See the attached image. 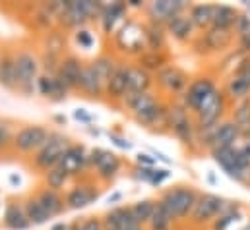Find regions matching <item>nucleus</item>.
Masks as SVG:
<instances>
[{
  "label": "nucleus",
  "instance_id": "1",
  "mask_svg": "<svg viewBox=\"0 0 250 230\" xmlns=\"http://www.w3.org/2000/svg\"><path fill=\"white\" fill-rule=\"evenodd\" d=\"M196 201H198L196 190L181 186V188H173L165 192L163 197L159 199V205L167 211V215L173 221H181V219H187L188 215H192Z\"/></svg>",
  "mask_w": 250,
  "mask_h": 230
},
{
  "label": "nucleus",
  "instance_id": "47",
  "mask_svg": "<svg viewBox=\"0 0 250 230\" xmlns=\"http://www.w3.org/2000/svg\"><path fill=\"white\" fill-rule=\"evenodd\" d=\"M155 157H149V155H146V153H140L138 155V163L142 165V167H149V169H153V165H155Z\"/></svg>",
  "mask_w": 250,
  "mask_h": 230
},
{
  "label": "nucleus",
  "instance_id": "19",
  "mask_svg": "<svg viewBox=\"0 0 250 230\" xmlns=\"http://www.w3.org/2000/svg\"><path fill=\"white\" fill-rule=\"evenodd\" d=\"M87 161H89V157L85 155V151H83L82 145H70L57 167H61L68 176H74V174H80L83 171V167H85Z\"/></svg>",
  "mask_w": 250,
  "mask_h": 230
},
{
  "label": "nucleus",
  "instance_id": "28",
  "mask_svg": "<svg viewBox=\"0 0 250 230\" xmlns=\"http://www.w3.org/2000/svg\"><path fill=\"white\" fill-rule=\"evenodd\" d=\"M125 101H126V105H128V109L134 113V116L142 115V113H146V111H149V109H153V107L159 105L157 99H155L149 91L138 93V95H132V97H126Z\"/></svg>",
  "mask_w": 250,
  "mask_h": 230
},
{
  "label": "nucleus",
  "instance_id": "50",
  "mask_svg": "<svg viewBox=\"0 0 250 230\" xmlns=\"http://www.w3.org/2000/svg\"><path fill=\"white\" fill-rule=\"evenodd\" d=\"M111 141H113L115 145L123 147V149H130V141H128V139H123V137H117L115 134H111Z\"/></svg>",
  "mask_w": 250,
  "mask_h": 230
},
{
  "label": "nucleus",
  "instance_id": "53",
  "mask_svg": "<svg viewBox=\"0 0 250 230\" xmlns=\"http://www.w3.org/2000/svg\"><path fill=\"white\" fill-rule=\"evenodd\" d=\"M121 197H123V193H121V192H117V193H113V195H109V199H107V201H109V203H115V201H119Z\"/></svg>",
  "mask_w": 250,
  "mask_h": 230
},
{
  "label": "nucleus",
  "instance_id": "38",
  "mask_svg": "<svg viewBox=\"0 0 250 230\" xmlns=\"http://www.w3.org/2000/svg\"><path fill=\"white\" fill-rule=\"evenodd\" d=\"M165 64H167V57L163 53L149 51V53H144L140 57V68H144L146 72H153V70H159L161 72L165 68Z\"/></svg>",
  "mask_w": 250,
  "mask_h": 230
},
{
  "label": "nucleus",
  "instance_id": "3",
  "mask_svg": "<svg viewBox=\"0 0 250 230\" xmlns=\"http://www.w3.org/2000/svg\"><path fill=\"white\" fill-rule=\"evenodd\" d=\"M167 126L173 130V134L187 147H192L194 141L198 139L196 128H194V124H192V120L188 116L185 105H171V107H167Z\"/></svg>",
  "mask_w": 250,
  "mask_h": 230
},
{
  "label": "nucleus",
  "instance_id": "22",
  "mask_svg": "<svg viewBox=\"0 0 250 230\" xmlns=\"http://www.w3.org/2000/svg\"><path fill=\"white\" fill-rule=\"evenodd\" d=\"M80 89L83 93H87L89 97H99L105 91V83L101 81V77L95 74V70L89 66H83L82 72V79H80Z\"/></svg>",
  "mask_w": 250,
  "mask_h": 230
},
{
  "label": "nucleus",
  "instance_id": "31",
  "mask_svg": "<svg viewBox=\"0 0 250 230\" xmlns=\"http://www.w3.org/2000/svg\"><path fill=\"white\" fill-rule=\"evenodd\" d=\"M167 27H169L171 35H173L175 39H179V41H187V39H190L192 29H194L192 19H190L188 16H183V14L177 16V18H173V19L167 23Z\"/></svg>",
  "mask_w": 250,
  "mask_h": 230
},
{
  "label": "nucleus",
  "instance_id": "35",
  "mask_svg": "<svg viewBox=\"0 0 250 230\" xmlns=\"http://www.w3.org/2000/svg\"><path fill=\"white\" fill-rule=\"evenodd\" d=\"M155 205H157L155 201L144 199V201L134 203V205L130 207V211H132L134 219H136L140 225H144V223H149V219H151V215H153V211H155Z\"/></svg>",
  "mask_w": 250,
  "mask_h": 230
},
{
  "label": "nucleus",
  "instance_id": "36",
  "mask_svg": "<svg viewBox=\"0 0 250 230\" xmlns=\"http://www.w3.org/2000/svg\"><path fill=\"white\" fill-rule=\"evenodd\" d=\"M25 213H27V219L31 225H45L51 219V215L43 209V205L37 199H29L25 203Z\"/></svg>",
  "mask_w": 250,
  "mask_h": 230
},
{
  "label": "nucleus",
  "instance_id": "7",
  "mask_svg": "<svg viewBox=\"0 0 250 230\" xmlns=\"http://www.w3.org/2000/svg\"><path fill=\"white\" fill-rule=\"evenodd\" d=\"M68 139L61 134H49V139L45 141V145L39 149L37 157H35V165L39 169L51 171L53 167H57L62 159V155L68 149Z\"/></svg>",
  "mask_w": 250,
  "mask_h": 230
},
{
  "label": "nucleus",
  "instance_id": "12",
  "mask_svg": "<svg viewBox=\"0 0 250 230\" xmlns=\"http://www.w3.org/2000/svg\"><path fill=\"white\" fill-rule=\"evenodd\" d=\"M227 95L237 101H247V97L250 95V58L241 62V66H237V70L233 72L231 79L227 81Z\"/></svg>",
  "mask_w": 250,
  "mask_h": 230
},
{
  "label": "nucleus",
  "instance_id": "8",
  "mask_svg": "<svg viewBox=\"0 0 250 230\" xmlns=\"http://www.w3.org/2000/svg\"><path fill=\"white\" fill-rule=\"evenodd\" d=\"M117 45L121 51L130 55H140L147 49V39H146V27L138 25L136 21H126L117 33Z\"/></svg>",
  "mask_w": 250,
  "mask_h": 230
},
{
  "label": "nucleus",
  "instance_id": "39",
  "mask_svg": "<svg viewBox=\"0 0 250 230\" xmlns=\"http://www.w3.org/2000/svg\"><path fill=\"white\" fill-rule=\"evenodd\" d=\"M91 68L95 70V74L101 77V81L107 85V81H109V77L113 76V72H115V68H117V64H115V60L109 57H101L97 58L93 64H91Z\"/></svg>",
  "mask_w": 250,
  "mask_h": 230
},
{
  "label": "nucleus",
  "instance_id": "25",
  "mask_svg": "<svg viewBox=\"0 0 250 230\" xmlns=\"http://www.w3.org/2000/svg\"><path fill=\"white\" fill-rule=\"evenodd\" d=\"M4 225L10 230H25L31 223L27 219V213H25V207L18 205V203H10L6 207V213H4Z\"/></svg>",
  "mask_w": 250,
  "mask_h": 230
},
{
  "label": "nucleus",
  "instance_id": "15",
  "mask_svg": "<svg viewBox=\"0 0 250 230\" xmlns=\"http://www.w3.org/2000/svg\"><path fill=\"white\" fill-rule=\"evenodd\" d=\"M239 139H241V134H239L235 122L233 120L221 122V124H217V128L213 132V137H211V143H209V151L225 149V147H235Z\"/></svg>",
  "mask_w": 250,
  "mask_h": 230
},
{
  "label": "nucleus",
  "instance_id": "54",
  "mask_svg": "<svg viewBox=\"0 0 250 230\" xmlns=\"http://www.w3.org/2000/svg\"><path fill=\"white\" fill-rule=\"evenodd\" d=\"M126 6H132V8H140V6H144V2H140V0H130Z\"/></svg>",
  "mask_w": 250,
  "mask_h": 230
},
{
  "label": "nucleus",
  "instance_id": "2",
  "mask_svg": "<svg viewBox=\"0 0 250 230\" xmlns=\"http://www.w3.org/2000/svg\"><path fill=\"white\" fill-rule=\"evenodd\" d=\"M213 161L223 169V172L229 178L237 180V182H249L250 176V163L243 157V153L235 147H225V149H215L211 151Z\"/></svg>",
  "mask_w": 250,
  "mask_h": 230
},
{
  "label": "nucleus",
  "instance_id": "26",
  "mask_svg": "<svg viewBox=\"0 0 250 230\" xmlns=\"http://www.w3.org/2000/svg\"><path fill=\"white\" fill-rule=\"evenodd\" d=\"M213 12H215V6L213 4H198L190 10V19H192V25L194 27H211L213 25Z\"/></svg>",
  "mask_w": 250,
  "mask_h": 230
},
{
  "label": "nucleus",
  "instance_id": "18",
  "mask_svg": "<svg viewBox=\"0 0 250 230\" xmlns=\"http://www.w3.org/2000/svg\"><path fill=\"white\" fill-rule=\"evenodd\" d=\"M157 81L169 93H181L188 87V76L183 70L175 68V66H165L157 74Z\"/></svg>",
  "mask_w": 250,
  "mask_h": 230
},
{
  "label": "nucleus",
  "instance_id": "5",
  "mask_svg": "<svg viewBox=\"0 0 250 230\" xmlns=\"http://www.w3.org/2000/svg\"><path fill=\"white\" fill-rule=\"evenodd\" d=\"M225 107H227L225 93H221L219 89H215V91H213V93L200 105V109L196 111L198 128H200V130H206V128H211V126L219 124Z\"/></svg>",
  "mask_w": 250,
  "mask_h": 230
},
{
  "label": "nucleus",
  "instance_id": "40",
  "mask_svg": "<svg viewBox=\"0 0 250 230\" xmlns=\"http://www.w3.org/2000/svg\"><path fill=\"white\" fill-rule=\"evenodd\" d=\"M66 180H68V174L64 172L61 167H53V169L47 172V184H49V188L55 190V192L62 188Z\"/></svg>",
  "mask_w": 250,
  "mask_h": 230
},
{
  "label": "nucleus",
  "instance_id": "10",
  "mask_svg": "<svg viewBox=\"0 0 250 230\" xmlns=\"http://www.w3.org/2000/svg\"><path fill=\"white\" fill-rule=\"evenodd\" d=\"M49 139V132L43 126H25L14 135V147L18 151L29 153L33 149H41Z\"/></svg>",
  "mask_w": 250,
  "mask_h": 230
},
{
  "label": "nucleus",
  "instance_id": "30",
  "mask_svg": "<svg viewBox=\"0 0 250 230\" xmlns=\"http://www.w3.org/2000/svg\"><path fill=\"white\" fill-rule=\"evenodd\" d=\"M37 201L43 205V209L51 215V217H55V215H59V213H62L64 209V201L62 197L55 192V190H51V188H47V190H43L41 193H39V197H37Z\"/></svg>",
  "mask_w": 250,
  "mask_h": 230
},
{
  "label": "nucleus",
  "instance_id": "4",
  "mask_svg": "<svg viewBox=\"0 0 250 230\" xmlns=\"http://www.w3.org/2000/svg\"><path fill=\"white\" fill-rule=\"evenodd\" d=\"M103 6L95 4V2H89V0H70V2H64V8L61 12V23L66 27H78L82 23H85L91 16H95Z\"/></svg>",
  "mask_w": 250,
  "mask_h": 230
},
{
  "label": "nucleus",
  "instance_id": "32",
  "mask_svg": "<svg viewBox=\"0 0 250 230\" xmlns=\"http://www.w3.org/2000/svg\"><path fill=\"white\" fill-rule=\"evenodd\" d=\"M0 85L8 89L18 87V74L12 57H0Z\"/></svg>",
  "mask_w": 250,
  "mask_h": 230
},
{
  "label": "nucleus",
  "instance_id": "23",
  "mask_svg": "<svg viewBox=\"0 0 250 230\" xmlns=\"http://www.w3.org/2000/svg\"><path fill=\"white\" fill-rule=\"evenodd\" d=\"M37 89L41 91V95L51 97V99H57V101L64 99V97H66V93H68V91L62 87V83L59 81L57 74L41 76V77L37 79Z\"/></svg>",
  "mask_w": 250,
  "mask_h": 230
},
{
  "label": "nucleus",
  "instance_id": "51",
  "mask_svg": "<svg viewBox=\"0 0 250 230\" xmlns=\"http://www.w3.org/2000/svg\"><path fill=\"white\" fill-rule=\"evenodd\" d=\"M74 116H76V120H82V122H85V124H89V122H91V116L85 115L83 111H76Z\"/></svg>",
  "mask_w": 250,
  "mask_h": 230
},
{
  "label": "nucleus",
  "instance_id": "43",
  "mask_svg": "<svg viewBox=\"0 0 250 230\" xmlns=\"http://www.w3.org/2000/svg\"><path fill=\"white\" fill-rule=\"evenodd\" d=\"M76 41H78V45L83 47V49H89V47L93 45V37H91V33H89V31H83V29L76 33Z\"/></svg>",
  "mask_w": 250,
  "mask_h": 230
},
{
  "label": "nucleus",
  "instance_id": "52",
  "mask_svg": "<svg viewBox=\"0 0 250 230\" xmlns=\"http://www.w3.org/2000/svg\"><path fill=\"white\" fill-rule=\"evenodd\" d=\"M241 47H243V51L250 53V35H247V37H241Z\"/></svg>",
  "mask_w": 250,
  "mask_h": 230
},
{
  "label": "nucleus",
  "instance_id": "44",
  "mask_svg": "<svg viewBox=\"0 0 250 230\" xmlns=\"http://www.w3.org/2000/svg\"><path fill=\"white\" fill-rule=\"evenodd\" d=\"M169 176H171V172H169V171H165V169H155L149 184H151V186H161V184H163V182H165Z\"/></svg>",
  "mask_w": 250,
  "mask_h": 230
},
{
  "label": "nucleus",
  "instance_id": "24",
  "mask_svg": "<svg viewBox=\"0 0 250 230\" xmlns=\"http://www.w3.org/2000/svg\"><path fill=\"white\" fill-rule=\"evenodd\" d=\"M97 199V192L95 190H91L89 186H76L70 193H68V197H66V205L70 207V209H83V207H87L91 201H95Z\"/></svg>",
  "mask_w": 250,
  "mask_h": 230
},
{
  "label": "nucleus",
  "instance_id": "11",
  "mask_svg": "<svg viewBox=\"0 0 250 230\" xmlns=\"http://www.w3.org/2000/svg\"><path fill=\"white\" fill-rule=\"evenodd\" d=\"M215 89H217V87H215V83H213L211 77H198V79H194L187 87L185 97H183V103H185L187 109L196 113V111L200 109V105H202Z\"/></svg>",
  "mask_w": 250,
  "mask_h": 230
},
{
  "label": "nucleus",
  "instance_id": "9",
  "mask_svg": "<svg viewBox=\"0 0 250 230\" xmlns=\"http://www.w3.org/2000/svg\"><path fill=\"white\" fill-rule=\"evenodd\" d=\"M16 64V74H18V87L23 93H29L33 89V83L39 79L37 72H39V62L37 58L29 53H20L18 57H14Z\"/></svg>",
  "mask_w": 250,
  "mask_h": 230
},
{
  "label": "nucleus",
  "instance_id": "34",
  "mask_svg": "<svg viewBox=\"0 0 250 230\" xmlns=\"http://www.w3.org/2000/svg\"><path fill=\"white\" fill-rule=\"evenodd\" d=\"M146 39H147V49L153 53H161L165 45V33L159 23H149L146 27Z\"/></svg>",
  "mask_w": 250,
  "mask_h": 230
},
{
  "label": "nucleus",
  "instance_id": "29",
  "mask_svg": "<svg viewBox=\"0 0 250 230\" xmlns=\"http://www.w3.org/2000/svg\"><path fill=\"white\" fill-rule=\"evenodd\" d=\"M239 19V14L235 8L231 6H215V12H213V27H221V29H233L235 23Z\"/></svg>",
  "mask_w": 250,
  "mask_h": 230
},
{
  "label": "nucleus",
  "instance_id": "48",
  "mask_svg": "<svg viewBox=\"0 0 250 230\" xmlns=\"http://www.w3.org/2000/svg\"><path fill=\"white\" fill-rule=\"evenodd\" d=\"M243 139H245V137H243ZM237 149L243 153V157H245V159H247V161L250 163V137H249V139H245L241 145L237 143Z\"/></svg>",
  "mask_w": 250,
  "mask_h": 230
},
{
  "label": "nucleus",
  "instance_id": "16",
  "mask_svg": "<svg viewBox=\"0 0 250 230\" xmlns=\"http://www.w3.org/2000/svg\"><path fill=\"white\" fill-rule=\"evenodd\" d=\"M82 72H83V66L78 58L68 57L64 58L62 62L59 64V81L62 83V87L66 91L74 89V87H80V79H82Z\"/></svg>",
  "mask_w": 250,
  "mask_h": 230
},
{
  "label": "nucleus",
  "instance_id": "45",
  "mask_svg": "<svg viewBox=\"0 0 250 230\" xmlns=\"http://www.w3.org/2000/svg\"><path fill=\"white\" fill-rule=\"evenodd\" d=\"M10 139H12V134H10V128L6 124H0V151L6 149L10 145Z\"/></svg>",
  "mask_w": 250,
  "mask_h": 230
},
{
  "label": "nucleus",
  "instance_id": "20",
  "mask_svg": "<svg viewBox=\"0 0 250 230\" xmlns=\"http://www.w3.org/2000/svg\"><path fill=\"white\" fill-rule=\"evenodd\" d=\"M151 85V76L140 66H130L128 68V85H126V97L146 93ZM125 97V99H126Z\"/></svg>",
  "mask_w": 250,
  "mask_h": 230
},
{
  "label": "nucleus",
  "instance_id": "14",
  "mask_svg": "<svg viewBox=\"0 0 250 230\" xmlns=\"http://www.w3.org/2000/svg\"><path fill=\"white\" fill-rule=\"evenodd\" d=\"M185 10L183 0H155L149 4V16L153 23H169L173 18L181 16Z\"/></svg>",
  "mask_w": 250,
  "mask_h": 230
},
{
  "label": "nucleus",
  "instance_id": "13",
  "mask_svg": "<svg viewBox=\"0 0 250 230\" xmlns=\"http://www.w3.org/2000/svg\"><path fill=\"white\" fill-rule=\"evenodd\" d=\"M89 163L95 165L99 178H103V180L115 178L117 172L121 171L119 157L115 153H109V151H103V149H93L91 155H89Z\"/></svg>",
  "mask_w": 250,
  "mask_h": 230
},
{
  "label": "nucleus",
  "instance_id": "46",
  "mask_svg": "<svg viewBox=\"0 0 250 230\" xmlns=\"http://www.w3.org/2000/svg\"><path fill=\"white\" fill-rule=\"evenodd\" d=\"M80 230H105V225L97 219H87L80 225Z\"/></svg>",
  "mask_w": 250,
  "mask_h": 230
},
{
  "label": "nucleus",
  "instance_id": "49",
  "mask_svg": "<svg viewBox=\"0 0 250 230\" xmlns=\"http://www.w3.org/2000/svg\"><path fill=\"white\" fill-rule=\"evenodd\" d=\"M125 230H142V225L134 219V215H132V211L128 213V221H126V227Z\"/></svg>",
  "mask_w": 250,
  "mask_h": 230
},
{
  "label": "nucleus",
  "instance_id": "21",
  "mask_svg": "<svg viewBox=\"0 0 250 230\" xmlns=\"http://www.w3.org/2000/svg\"><path fill=\"white\" fill-rule=\"evenodd\" d=\"M126 85H128V66L117 64L113 76L109 77L105 91L111 99H125L126 97Z\"/></svg>",
  "mask_w": 250,
  "mask_h": 230
},
{
  "label": "nucleus",
  "instance_id": "33",
  "mask_svg": "<svg viewBox=\"0 0 250 230\" xmlns=\"http://www.w3.org/2000/svg\"><path fill=\"white\" fill-rule=\"evenodd\" d=\"M233 122H235V126H237L241 137L249 139L250 137V103L249 101H243V103L235 109Z\"/></svg>",
  "mask_w": 250,
  "mask_h": 230
},
{
  "label": "nucleus",
  "instance_id": "37",
  "mask_svg": "<svg viewBox=\"0 0 250 230\" xmlns=\"http://www.w3.org/2000/svg\"><path fill=\"white\" fill-rule=\"evenodd\" d=\"M173 219L167 215V211L159 205V201H157V205H155V211H153V215H151V219H149V230H173Z\"/></svg>",
  "mask_w": 250,
  "mask_h": 230
},
{
  "label": "nucleus",
  "instance_id": "17",
  "mask_svg": "<svg viewBox=\"0 0 250 230\" xmlns=\"http://www.w3.org/2000/svg\"><path fill=\"white\" fill-rule=\"evenodd\" d=\"M200 43L204 45V51H209V53L223 51L233 43V29H221V27H213L211 25L200 37Z\"/></svg>",
  "mask_w": 250,
  "mask_h": 230
},
{
  "label": "nucleus",
  "instance_id": "55",
  "mask_svg": "<svg viewBox=\"0 0 250 230\" xmlns=\"http://www.w3.org/2000/svg\"><path fill=\"white\" fill-rule=\"evenodd\" d=\"M53 230H72V227H68V225H64V223H61V225L53 227Z\"/></svg>",
  "mask_w": 250,
  "mask_h": 230
},
{
  "label": "nucleus",
  "instance_id": "6",
  "mask_svg": "<svg viewBox=\"0 0 250 230\" xmlns=\"http://www.w3.org/2000/svg\"><path fill=\"white\" fill-rule=\"evenodd\" d=\"M225 203L227 201H223L215 193H202V195H198V201L194 205V211L190 215V221L194 225H208L215 217H221L223 215Z\"/></svg>",
  "mask_w": 250,
  "mask_h": 230
},
{
  "label": "nucleus",
  "instance_id": "27",
  "mask_svg": "<svg viewBox=\"0 0 250 230\" xmlns=\"http://www.w3.org/2000/svg\"><path fill=\"white\" fill-rule=\"evenodd\" d=\"M126 8L128 6L123 4V2H115L111 6H103L101 8V23H103V29L107 33H111L115 29V23L125 16Z\"/></svg>",
  "mask_w": 250,
  "mask_h": 230
},
{
  "label": "nucleus",
  "instance_id": "42",
  "mask_svg": "<svg viewBox=\"0 0 250 230\" xmlns=\"http://www.w3.org/2000/svg\"><path fill=\"white\" fill-rule=\"evenodd\" d=\"M235 31H237L239 39H241V37H247V35H250V18H249V16L239 14V19H237V23H235Z\"/></svg>",
  "mask_w": 250,
  "mask_h": 230
},
{
  "label": "nucleus",
  "instance_id": "41",
  "mask_svg": "<svg viewBox=\"0 0 250 230\" xmlns=\"http://www.w3.org/2000/svg\"><path fill=\"white\" fill-rule=\"evenodd\" d=\"M239 219V211H231V213H225V215H221L217 221H215V225H213V230H227V227L233 223V221H237Z\"/></svg>",
  "mask_w": 250,
  "mask_h": 230
}]
</instances>
